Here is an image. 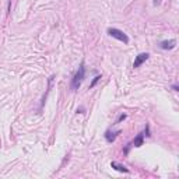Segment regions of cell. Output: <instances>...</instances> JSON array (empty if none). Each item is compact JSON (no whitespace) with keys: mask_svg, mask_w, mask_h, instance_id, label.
<instances>
[{"mask_svg":"<svg viewBox=\"0 0 179 179\" xmlns=\"http://www.w3.org/2000/svg\"><path fill=\"white\" fill-rule=\"evenodd\" d=\"M84 78H85V64H84V62H81L80 66H78V69H77V72H76V74H74L73 78H72V84H70L72 90L77 91L80 88L81 83L84 81Z\"/></svg>","mask_w":179,"mask_h":179,"instance_id":"6da1fadb","label":"cell"},{"mask_svg":"<svg viewBox=\"0 0 179 179\" xmlns=\"http://www.w3.org/2000/svg\"><path fill=\"white\" fill-rule=\"evenodd\" d=\"M106 32H108L112 38H115V39H118V41L123 42L125 45L129 43V36H127L123 31H120V30H118V28H108V31Z\"/></svg>","mask_w":179,"mask_h":179,"instance_id":"7a4b0ae2","label":"cell"},{"mask_svg":"<svg viewBox=\"0 0 179 179\" xmlns=\"http://www.w3.org/2000/svg\"><path fill=\"white\" fill-rule=\"evenodd\" d=\"M148 57H150V53H147V52L138 53V55L136 56V59H134V62H133V67H134V69L140 67L141 64L146 62V60H148Z\"/></svg>","mask_w":179,"mask_h":179,"instance_id":"3957f363","label":"cell"},{"mask_svg":"<svg viewBox=\"0 0 179 179\" xmlns=\"http://www.w3.org/2000/svg\"><path fill=\"white\" fill-rule=\"evenodd\" d=\"M176 46V41L175 39H168V41H162L159 43V48L164 49V51H171Z\"/></svg>","mask_w":179,"mask_h":179,"instance_id":"277c9868","label":"cell"},{"mask_svg":"<svg viewBox=\"0 0 179 179\" xmlns=\"http://www.w3.org/2000/svg\"><path fill=\"white\" fill-rule=\"evenodd\" d=\"M120 134V130H116V132H112V130H106L105 132V140L108 143H113L116 140V137Z\"/></svg>","mask_w":179,"mask_h":179,"instance_id":"5b68a950","label":"cell"},{"mask_svg":"<svg viewBox=\"0 0 179 179\" xmlns=\"http://www.w3.org/2000/svg\"><path fill=\"white\" fill-rule=\"evenodd\" d=\"M111 167L118 171V172H123V174H130V169L126 168L125 165H122V164H119V162H116V161H112L111 162Z\"/></svg>","mask_w":179,"mask_h":179,"instance_id":"8992f818","label":"cell"},{"mask_svg":"<svg viewBox=\"0 0 179 179\" xmlns=\"http://www.w3.org/2000/svg\"><path fill=\"white\" fill-rule=\"evenodd\" d=\"M143 143H144V134L140 133V134H137V137H134V140H133L132 144H133L134 147H141Z\"/></svg>","mask_w":179,"mask_h":179,"instance_id":"52a82bcc","label":"cell"},{"mask_svg":"<svg viewBox=\"0 0 179 179\" xmlns=\"http://www.w3.org/2000/svg\"><path fill=\"white\" fill-rule=\"evenodd\" d=\"M101 78H102V76H95L94 80H93V81H91V84H90V88H94L95 84H97V83H98V81H99Z\"/></svg>","mask_w":179,"mask_h":179,"instance_id":"ba28073f","label":"cell"},{"mask_svg":"<svg viewBox=\"0 0 179 179\" xmlns=\"http://www.w3.org/2000/svg\"><path fill=\"white\" fill-rule=\"evenodd\" d=\"M126 118H127V115H126V113H120V115H119V118L116 119V122H115V123H113V125H118V123H120V122H123V120H125Z\"/></svg>","mask_w":179,"mask_h":179,"instance_id":"9c48e42d","label":"cell"},{"mask_svg":"<svg viewBox=\"0 0 179 179\" xmlns=\"http://www.w3.org/2000/svg\"><path fill=\"white\" fill-rule=\"evenodd\" d=\"M143 134H144V136H151V134H150V126H148V125H146V130H144V133H143Z\"/></svg>","mask_w":179,"mask_h":179,"instance_id":"30bf717a","label":"cell"},{"mask_svg":"<svg viewBox=\"0 0 179 179\" xmlns=\"http://www.w3.org/2000/svg\"><path fill=\"white\" fill-rule=\"evenodd\" d=\"M129 148H130V144H127V146H126V148H125V151H123L125 154H129Z\"/></svg>","mask_w":179,"mask_h":179,"instance_id":"8fae6325","label":"cell"},{"mask_svg":"<svg viewBox=\"0 0 179 179\" xmlns=\"http://www.w3.org/2000/svg\"><path fill=\"white\" fill-rule=\"evenodd\" d=\"M162 0H153V3H154V6H158L159 3H161Z\"/></svg>","mask_w":179,"mask_h":179,"instance_id":"7c38bea8","label":"cell"},{"mask_svg":"<svg viewBox=\"0 0 179 179\" xmlns=\"http://www.w3.org/2000/svg\"><path fill=\"white\" fill-rule=\"evenodd\" d=\"M172 90H174V91H179V87L176 84H174L172 85Z\"/></svg>","mask_w":179,"mask_h":179,"instance_id":"4fadbf2b","label":"cell"}]
</instances>
